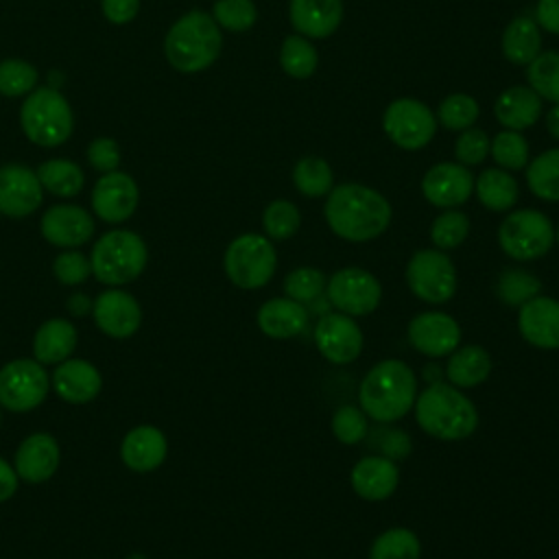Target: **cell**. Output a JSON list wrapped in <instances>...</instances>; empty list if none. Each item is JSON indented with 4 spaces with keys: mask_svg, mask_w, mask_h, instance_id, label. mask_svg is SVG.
Wrapping results in <instances>:
<instances>
[{
    "mask_svg": "<svg viewBox=\"0 0 559 559\" xmlns=\"http://www.w3.org/2000/svg\"><path fill=\"white\" fill-rule=\"evenodd\" d=\"M325 221L330 229L349 242H367L384 234L391 223L389 201L362 183H341L328 192Z\"/></svg>",
    "mask_w": 559,
    "mask_h": 559,
    "instance_id": "6da1fadb",
    "label": "cell"
},
{
    "mask_svg": "<svg viewBox=\"0 0 559 559\" xmlns=\"http://www.w3.org/2000/svg\"><path fill=\"white\" fill-rule=\"evenodd\" d=\"M415 397V373L406 362L397 358H386L373 365L358 389L360 408L378 424L402 419L413 408Z\"/></svg>",
    "mask_w": 559,
    "mask_h": 559,
    "instance_id": "7a4b0ae2",
    "label": "cell"
},
{
    "mask_svg": "<svg viewBox=\"0 0 559 559\" xmlns=\"http://www.w3.org/2000/svg\"><path fill=\"white\" fill-rule=\"evenodd\" d=\"M415 419L424 432L441 441L469 437L478 426L474 402L456 386L432 382L415 397Z\"/></svg>",
    "mask_w": 559,
    "mask_h": 559,
    "instance_id": "3957f363",
    "label": "cell"
},
{
    "mask_svg": "<svg viewBox=\"0 0 559 559\" xmlns=\"http://www.w3.org/2000/svg\"><path fill=\"white\" fill-rule=\"evenodd\" d=\"M223 46V35L214 17L205 11H188L166 33L164 52L168 63L183 74L210 68Z\"/></svg>",
    "mask_w": 559,
    "mask_h": 559,
    "instance_id": "277c9868",
    "label": "cell"
},
{
    "mask_svg": "<svg viewBox=\"0 0 559 559\" xmlns=\"http://www.w3.org/2000/svg\"><path fill=\"white\" fill-rule=\"evenodd\" d=\"M146 258V245L135 231L111 229L92 249V275L107 286H122L144 271Z\"/></svg>",
    "mask_w": 559,
    "mask_h": 559,
    "instance_id": "5b68a950",
    "label": "cell"
},
{
    "mask_svg": "<svg viewBox=\"0 0 559 559\" xmlns=\"http://www.w3.org/2000/svg\"><path fill=\"white\" fill-rule=\"evenodd\" d=\"M20 124L33 144L52 148L70 138L74 116L68 98L59 90L37 87L20 109Z\"/></svg>",
    "mask_w": 559,
    "mask_h": 559,
    "instance_id": "8992f818",
    "label": "cell"
},
{
    "mask_svg": "<svg viewBox=\"0 0 559 559\" xmlns=\"http://www.w3.org/2000/svg\"><path fill=\"white\" fill-rule=\"evenodd\" d=\"M223 266L231 284L245 290H255L269 284L273 277L277 253L271 238L260 234H242L227 245Z\"/></svg>",
    "mask_w": 559,
    "mask_h": 559,
    "instance_id": "52a82bcc",
    "label": "cell"
},
{
    "mask_svg": "<svg viewBox=\"0 0 559 559\" xmlns=\"http://www.w3.org/2000/svg\"><path fill=\"white\" fill-rule=\"evenodd\" d=\"M502 251L520 262L546 255L555 242L550 218L539 210H515L498 227Z\"/></svg>",
    "mask_w": 559,
    "mask_h": 559,
    "instance_id": "ba28073f",
    "label": "cell"
},
{
    "mask_svg": "<svg viewBox=\"0 0 559 559\" xmlns=\"http://www.w3.org/2000/svg\"><path fill=\"white\" fill-rule=\"evenodd\" d=\"M406 284L428 304H445L456 293V269L441 249H419L406 264Z\"/></svg>",
    "mask_w": 559,
    "mask_h": 559,
    "instance_id": "9c48e42d",
    "label": "cell"
},
{
    "mask_svg": "<svg viewBox=\"0 0 559 559\" xmlns=\"http://www.w3.org/2000/svg\"><path fill=\"white\" fill-rule=\"evenodd\" d=\"M50 391V376L35 358H17L0 369V406L26 413L39 406Z\"/></svg>",
    "mask_w": 559,
    "mask_h": 559,
    "instance_id": "30bf717a",
    "label": "cell"
},
{
    "mask_svg": "<svg viewBox=\"0 0 559 559\" xmlns=\"http://www.w3.org/2000/svg\"><path fill=\"white\" fill-rule=\"evenodd\" d=\"M325 297L330 299L332 308H336V312L347 317H365L380 306L382 286L369 271L347 266L328 280Z\"/></svg>",
    "mask_w": 559,
    "mask_h": 559,
    "instance_id": "8fae6325",
    "label": "cell"
},
{
    "mask_svg": "<svg viewBox=\"0 0 559 559\" xmlns=\"http://www.w3.org/2000/svg\"><path fill=\"white\" fill-rule=\"evenodd\" d=\"M382 127L393 144L406 151H417L432 140L437 120L421 100L397 98L384 109Z\"/></svg>",
    "mask_w": 559,
    "mask_h": 559,
    "instance_id": "7c38bea8",
    "label": "cell"
},
{
    "mask_svg": "<svg viewBox=\"0 0 559 559\" xmlns=\"http://www.w3.org/2000/svg\"><path fill=\"white\" fill-rule=\"evenodd\" d=\"M314 345L319 354L334 365H349L362 352V330L343 312H328L314 325Z\"/></svg>",
    "mask_w": 559,
    "mask_h": 559,
    "instance_id": "4fadbf2b",
    "label": "cell"
},
{
    "mask_svg": "<svg viewBox=\"0 0 559 559\" xmlns=\"http://www.w3.org/2000/svg\"><path fill=\"white\" fill-rule=\"evenodd\" d=\"M44 188L37 173L22 164L0 166V214L22 218L41 205Z\"/></svg>",
    "mask_w": 559,
    "mask_h": 559,
    "instance_id": "5bb4252c",
    "label": "cell"
},
{
    "mask_svg": "<svg viewBox=\"0 0 559 559\" xmlns=\"http://www.w3.org/2000/svg\"><path fill=\"white\" fill-rule=\"evenodd\" d=\"M408 341L419 354L441 358L450 356L459 347L461 328L454 317L439 310H428L408 323Z\"/></svg>",
    "mask_w": 559,
    "mask_h": 559,
    "instance_id": "9a60e30c",
    "label": "cell"
},
{
    "mask_svg": "<svg viewBox=\"0 0 559 559\" xmlns=\"http://www.w3.org/2000/svg\"><path fill=\"white\" fill-rule=\"evenodd\" d=\"M138 201H140L138 183L133 181L131 175L120 170L105 173L92 190V210L105 223L127 221L135 212Z\"/></svg>",
    "mask_w": 559,
    "mask_h": 559,
    "instance_id": "2e32d148",
    "label": "cell"
},
{
    "mask_svg": "<svg viewBox=\"0 0 559 559\" xmlns=\"http://www.w3.org/2000/svg\"><path fill=\"white\" fill-rule=\"evenodd\" d=\"M92 312L98 330L111 338H129L142 323V308L138 299L120 288L100 293L92 304Z\"/></svg>",
    "mask_w": 559,
    "mask_h": 559,
    "instance_id": "e0dca14e",
    "label": "cell"
},
{
    "mask_svg": "<svg viewBox=\"0 0 559 559\" xmlns=\"http://www.w3.org/2000/svg\"><path fill=\"white\" fill-rule=\"evenodd\" d=\"M474 190V175L454 162H441L428 168L421 179L424 197L437 207H456L469 199Z\"/></svg>",
    "mask_w": 559,
    "mask_h": 559,
    "instance_id": "ac0fdd59",
    "label": "cell"
},
{
    "mask_svg": "<svg viewBox=\"0 0 559 559\" xmlns=\"http://www.w3.org/2000/svg\"><path fill=\"white\" fill-rule=\"evenodd\" d=\"M94 234V218L87 210L79 205H52L41 216V236L63 249H74L85 245Z\"/></svg>",
    "mask_w": 559,
    "mask_h": 559,
    "instance_id": "d6986e66",
    "label": "cell"
},
{
    "mask_svg": "<svg viewBox=\"0 0 559 559\" xmlns=\"http://www.w3.org/2000/svg\"><path fill=\"white\" fill-rule=\"evenodd\" d=\"M518 328L526 343L539 349L559 347V301L552 297H533L520 306Z\"/></svg>",
    "mask_w": 559,
    "mask_h": 559,
    "instance_id": "ffe728a7",
    "label": "cell"
},
{
    "mask_svg": "<svg viewBox=\"0 0 559 559\" xmlns=\"http://www.w3.org/2000/svg\"><path fill=\"white\" fill-rule=\"evenodd\" d=\"M59 459L61 452L55 437L46 432H35L17 445L13 467L22 480L44 483L57 472Z\"/></svg>",
    "mask_w": 559,
    "mask_h": 559,
    "instance_id": "44dd1931",
    "label": "cell"
},
{
    "mask_svg": "<svg viewBox=\"0 0 559 559\" xmlns=\"http://www.w3.org/2000/svg\"><path fill=\"white\" fill-rule=\"evenodd\" d=\"M352 489L358 493V498L369 502L386 500L400 483V469L395 461H389L384 456L371 454L360 459L349 474Z\"/></svg>",
    "mask_w": 559,
    "mask_h": 559,
    "instance_id": "7402d4cb",
    "label": "cell"
},
{
    "mask_svg": "<svg viewBox=\"0 0 559 559\" xmlns=\"http://www.w3.org/2000/svg\"><path fill=\"white\" fill-rule=\"evenodd\" d=\"M50 382L55 393L70 404L92 402L103 389V378L98 369L81 358H68L59 362Z\"/></svg>",
    "mask_w": 559,
    "mask_h": 559,
    "instance_id": "603a6c76",
    "label": "cell"
},
{
    "mask_svg": "<svg viewBox=\"0 0 559 559\" xmlns=\"http://www.w3.org/2000/svg\"><path fill=\"white\" fill-rule=\"evenodd\" d=\"M293 28L308 39L330 37L343 20L341 0H290L288 7Z\"/></svg>",
    "mask_w": 559,
    "mask_h": 559,
    "instance_id": "cb8c5ba5",
    "label": "cell"
},
{
    "mask_svg": "<svg viewBox=\"0 0 559 559\" xmlns=\"http://www.w3.org/2000/svg\"><path fill=\"white\" fill-rule=\"evenodd\" d=\"M166 437L159 428L142 424L131 428L120 445L122 463L133 472H151L157 469L166 459Z\"/></svg>",
    "mask_w": 559,
    "mask_h": 559,
    "instance_id": "d4e9b609",
    "label": "cell"
},
{
    "mask_svg": "<svg viewBox=\"0 0 559 559\" xmlns=\"http://www.w3.org/2000/svg\"><path fill=\"white\" fill-rule=\"evenodd\" d=\"M255 319L262 334L271 338H293L306 330L308 310L288 297H275L260 306Z\"/></svg>",
    "mask_w": 559,
    "mask_h": 559,
    "instance_id": "484cf974",
    "label": "cell"
},
{
    "mask_svg": "<svg viewBox=\"0 0 559 559\" xmlns=\"http://www.w3.org/2000/svg\"><path fill=\"white\" fill-rule=\"evenodd\" d=\"M493 114L504 129L522 131L537 122L542 114V98L528 85H513L496 98Z\"/></svg>",
    "mask_w": 559,
    "mask_h": 559,
    "instance_id": "4316f807",
    "label": "cell"
},
{
    "mask_svg": "<svg viewBox=\"0 0 559 559\" xmlns=\"http://www.w3.org/2000/svg\"><path fill=\"white\" fill-rule=\"evenodd\" d=\"M76 347V328L68 319L44 321L33 336V354L41 365H59Z\"/></svg>",
    "mask_w": 559,
    "mask_h": 559,
    "instance_id": "83f0119b",
    "label": "cell"
},
{
    "mask_svg": "<svg viewBox=\"0 0 559 559\" xmlns=\"http://www.w3.org/2000/svg\"><path fill=\"white\" fill-rule=\"evenodd\" d=\"M491 373V356L480 345L456 347L445 365V378L456 389H472Z\"/></svg>",
    "mask_w": 559,
    "mask_h": 559,
    "instance_id": "f1b7e54d",
    "label": "cell"
},
{
    "mask_svg": "<svg viewBox=\"0 0 559 559\" xmlns=\"http://www.w3.org/2000/svg\"><path fill=\"white\" fill-rule=\"evenodd\" d=\"M502 52L511 63L528 66L542 52V35L537 22L528 15L513 17L502 33Z\"/></svg>",
    "mask_w": 559,
    "mask_h": 559,
    "instance_id": "f546056e",
    "label": "cell"
},
{
    "mask_svg": "<svg viewBox=\"0 0 559 559\" xmlns=\"http://www.w3.org/2000/svg\"><path fill=\"white\" fill-rule=\"evenodd\" d=\"M478 201L491 212L511 210L518 201V181L504 168H487L474 181Z\"/></svg>",
    "mask_w": 559,
    "mask_h": 559,
    "instance_id": "4dcf8cb0",
    "label": "cell"
},
{
    "mask_svg": "<svg viewBox=\"0 0 559 559\" xmlns=\"http://www.w3.org/2000/svg\"><path fill=\"white\" fill-rule=\"evenodd\" d=\"M44 190L57 197H74L83 190L85 175L79 164L70 159H48L35 170Z\"/></svg>",
    "mask_w": 559,
    "mask_h": 559,
    "instance_id": "1f68e13d",
    "label": "cell"
},
{
    "mask_svg": "<svg viewBox=\"0 0 559 559\" xmlns=\"http://www.w3.org/2000/svg\"><path fill=\"white\" fill-rule=\"evenodd\" d=\"M531 192L544 201H559V148L544 151L526 168Z\"/></svg>",
    "mask_w": 559,
    "mask_h": 559,
    "instance_id": "d6a6232c",
    "label": "cell"
},
{
    "mask_svg": "<svg viewBox=\"0 0 559 559\" xmlns=\"http://www.w3.org/2000/svg\"><path fill=\"white\" fill-rule=\"evenodd\" d=\"M421 544L411 528L393 526L380 533L369 550V559H419Z\"/></svg>",
    "mask_w": 559,
    "mask_h": 559,
    "instance_id": "836d02e7",
    "label": "cell"
},
{
    "mask_svg": "<svg viewBox=\"0 0 559 559\" xmlns=\"http://www.w3.org/2000/svg\"><path fill=\"white\" fill-rule=\"evenodd\" d=\"M542 290L539 277L526 269H504L496 282L498 299L509 308H520Z\"/></svg>",
    "mask_w": 559,
    "mask_h": 559,
    "instance_id": "e575fe53",
    "label": "cell"
},
{
    "mask_svg": "<svg viewBox=\"0 0 559 559\" xmlns=\"http://www.w3.org/2000/svg\"><path fill=\"white\" fill-rule=\"evenodd\" d=\"M280 63L282 70L293 76V79H308L317 66H319V55L317 48L308 41L304 35H288L282 41L280 50Z\"/></svg>",
    "mask_w": 559,
    "mask_h": 559,
    "instance_id": "d590c367",
    "label": "cell"
},
{
    "mask_svg": "<svg viewBox=\"0 0 559 559\" xmlns=\"http://www.w3.org/2000/svg\"><path fill=\"white\" fill-rule=\"evenodd\" d=\"M293 181H295V188L304 197L317 199V197H323L332 190L334 175H332V168L325 159H321V157H301L293 168Z\"/></svg>",
    "mask_w": 559,
    "mask_h": 559,
    "instance_id": "8d00e7d4",
    "label": "cell"
},
{
    "mask_svg": "<svg viewBox=\"0 0 559 559\" xmlns=\"http://www.w3.org/2000/svg\"><path fill=\"white\" fill-rule=\"evenodd\" d=\"M528 87L546 100L559 103V50L539 52L526 68Z\"/></svg>",
    "mask_w": 559,
    "mask_h": 559,
    "instance_id": "74e56055",
    "label": "cell"
},
{
    "mask_svg": "<svg viewBox=\"0 0 559 559\" xmlns=\"http://www.w3.org/2000/svg\"><path fill=\"white\" fill-rule=\"evenodd\" d=\"M325 275L314 266H297L284 277V293L288 299L308 306L312 299L325 293Z\"/></svg>",
    "mask_w": 559,
    "mask_h": 559,
    "instance_id": "f35d334b",
    "label": "cell"
},
{
    "mask_svg": "<svg viewBox=\"0 0 559 559\" xmlns=\"http://www.w3.org/2000/svg\"><path fill=\"white\" fill-rule=\"evenodd\" d=\"M262 225L266 231V238L271 240H286L297 234L301 225V214L295 203L277 199L271 201L262 214Z\"/></svg>",
    "mask_w": 559,
    "mask_h": 559,
    "instance_id": "ab89813d",
    "label": "cell"
},
{
    "mask_svg": "<svg viewBox=\"0 0 559 559\" xmlns=\"http://www.w3.org/2000/svg\"><path fill=\"white\" fill-rule=\"evenodd\" d=\"M365 439H367V445L373 450V454L384 456V459L395 461V463L406 459L413 450L411 437L402 428H393V426H386V424L369 428Z\"/></svg>",
    "mask_w": 559,
    "mask_h": 559,
    "instance_id": "60d3db41",
    "label": "cell"
},
{
    "mask_svg": "<svg viewBox=\"0 0 559 559\" xmlns=\"http://www.w3.org/2000/svg\"><path fill=\"white\" fill-rule=\"evenodd\" d=\"M489 153L496 159V164L504 170H518L524 168L528 162V144L520 131L504 129L496 133V138L489 144Z\"/></svg>",
    "mask_w": 559,
    "mask_h": 559,
    "instance_id": "b9f144b4",
    "label": "cell"
},
{
    "mask_svg": "<svg viewBox=\"0 0 559 559\" xmlns=\"http://www.w3.org/2000/svg\"><path fill=\"white\" fill-rule=\"evenodd\" d=\"M467 234H469V218L459 210H445L432 221V227H430V238L441 251L459 247L467 238Z\"/></svg>",
    "mask_w": 559,
    "mask_h": 559,
    "instance_id": "7bdbcfd3",
    "label": "cell"
},
{
    "mask_svg": "<svg viewBox=\"0 0 559 559\" xmlns=\"http://www.w3.org/2000/svg\"><path fill=\"white\" fill-rule=\"evenodd\" d=\"M437 118L445 129H469L478 118V103L469 94H450L441 100Z\"/></svg>",
    "mask_w": 559,
    "mask_h": 559,
    "instance_id": "ee69618b",
    "label": "cell"
},
{
    "mask_svg": "<svg viewBox=\"0 0 559 559\" xmlns=\"http://www.w3.org/2000/svg\"><path fill=\"white\" fill-rule=\"evenodd\" d=\"M37 85V70L24 59L0 61V94L22 96L31 94Z\"/></svg>",
    "mask_w": 559,
    "mask_h": 559,
    "instance_id": "f6af8a7d",
    "label": "cell"
},
{
    "mask_svg": "<svg viewBox=\"0 0 559 559\" xmlns=\"http://www.w3.org/2000/svg\"><path fill=\"white\" fill-rule=\"evenodd\" d=\"M212 17L218 26L234 33H242L255 24L258 11L251 0H216Z\"/></svg>",
    "mask_w": 559,
    "mask_h": 559,
    "instance_id": "bcb514c9",
    "label": "cell"
},
{
    "mask_svg": "<svg viewBox=\"0 0 559 559\" xmlns=\"http://www.w3.org/2000/svg\"><path fill=\"white\" fill-rule=\"evenodd\" d=\"M332 432L345 445L365 441V437L369 432V421H367L365 411L360 406H352V404L341 406L332 417Z\"/></svg>",
    "mask_w": 559,
    "mask_h": 559,
    "instance_id": "7dc6e473",
    "label": "cell"
},
{
    "mask_svg": "<svg viewBox=\"0 0 559 559\" xmlns=\"http://www.w3.org/2000/svg\"><path fill=\"white\" fill-rule=\"evenodd\" d=\"M52 273L61 284L76 286V284H83L92 275V262L85 253L68 249L55 258Z\"/></svg>",
    "mask_w": 559,
    "mask_h": 559,
    "instance_id": "c3c4849f",
    "label": "cell"
},
{
    "mask_svg": "<svg viewBox=\"0 0 559 559\" xmlns=\"http://www.w3.org/2000/svg\"><path fill=\"white\" fill-rule=\"evenodd\" d=\"M489 144H491V140L487 138V133L483 129L469 127V129H463L461 135L456 138L454 155H456L459 164L474 166V164H480L487 157Z\"/></svg>",
    "mask_w": 559,
    "mask_h": 559,
    "instance_id": "681fc988",
    "label": "cell"
},
{
    "mask_svg": "<svg viewBox=\"0 0 559 559\" xmlns=\"http://www.w3.org/2000/svg\"><path fill=\"white\" fill-rule=\"evenodd\" d=\"M87 162L98 173H114L120 164V148L111 138H96L87 146Z\"/></svg>",
    "mask_w": 559,
    "mask_h": 559,
    "instance_id": "f907efd6",
    "label": "cell"
},
{
    "mask_svg": "<svg viewBox=\"0 0 559 559\" xmlns=\"http://www.w3.org/2000/svg\"><path fill=\"white\" fill-rule=\"evenodd\" d=\"M100 9L111 24H129L140 11V0H100Z\"/></svg>",
    "mask_w": 559,
    "mask_h": 559,
    "instance_id": "816d5d0a",
    "label": "cell"
},
{
    "mask_svg": "<svg viewBox=\"0 0 559 559\" xmlns=\"http://www.w3.org/2000/svg\"><path fill=\"white\" fill-rule=\"evenodd\" d=\"M535 20L544 31L559 35V0H539L535 7Z\"/></svg>",
    "mask_w": 559,
    "mask_h": 559,
    "instance_id": "f5cc1de1",
    "label": "cell"
},
{
    "mask_svg": "<svg viewBox=\"0 0 559 559\" xmlns=\"http://www.w3.org/2000/svg\"><path fill=\"white\" fill-rule=\"evenodd\" d=\"M17 478L20 476L15 467L0 456V502L13 498V493L17 491Z\"/></svg>",
    "mask_w": 559,
    "mask_h": 559,
    "instance_id": "db71d44e",
    "label": "cell"
},
{
    "mask_svg": "<svg viewBox=\"0 0 559 559\" xmlns=\"http://www.w3.org/2000/svg\"><path fill=\"white\" fill-rule=\"evenodd\" d=\"M90 306L92 304H90V299L85 295H72L68 299V310L74 312V314H85L90 310Z\"/></svg>",
    "mask_w": 559,
    "mask_h": 559,
    "instance_id": "11a10c76",
    "label": "cell"
},
{
    "mask_svg": "<svg viewBox=\"0 0 559 559\" xmlns=\"http://www.w3.org/2000/svg\"><path fill=\"white\" fill-rule=\"evenodd\" d=\"M546 129H548V133H550L555 140H559V103L548 111V116H546Z\"/></svg>",
    "mask_w": 559,
    "mask_h": 559,
    "instance_id": "9f6ffc18",
    "label": "cell"
},
{
    "mask_svg": "<svg viewBox=\"0 0 559 559\" xmlns=\"http://www.w3.org/2000/svg\"><path fill=\"white\" fill-rule=\"evenodd\" d=\"M555 240L559 242V227H557V231H555Z\"/></svg>",
    "mask_w": 559,
    "mask_h": 559,
    "instance_id": "6f0895ef",
    "label": "cell"
},
{
    "mask_svg": "<svg viewBox=\"0 0 559 559\" xmlns=\"http://www.w3.org/2000/svg\"><path fill=\"white\" fill-rule=\"evenodd\" d=\"M0 421H2V415H0Z\"/></svg>",
    "mask_w": 559,
    "mask_h": 559,
    "instance_id": "680465c9",
    "label": "cell"
}]
</instances>
